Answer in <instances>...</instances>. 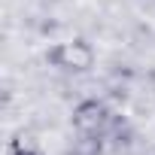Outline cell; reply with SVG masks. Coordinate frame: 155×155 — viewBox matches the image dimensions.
<instances>
[{
	"label": "cell",
	"mask_w": 155,
	"mask_h": 155,
	"mask_svg": "<svg viewBox=\"0 0 155 155\" xmlns=\"http://www.w3.org/2000/svg\"><path fill=\"white\" fill-rule=\"evenodd\" d=\"M46 61L64 73H88L94 67V46L88 40H64L49 46Z\"/></svg>",
	"instance_id": "6da1fadb"
},
{
	"label": "cell",
	"mask_w": 155,
	"mask_h": 155,
	"mask_svg": "<svg viewBox=\"0 0 155 155\" xmlns=\"http://www.w3.org/2000/svg\"><path fill=\"white\" fill-rule=\"evenodd\" d=\"M110 125H113V113L97 97H85L73 107V131L79 137H104Z\"/></svg>",
	"instance_id": "7a4b0ae2"
},
{
	"label": "cell",
	"mask_w": 155,
	"mask_h": 155,
	"mask_svg": "<svg viewBox=\"0 0 155 155\" xmlns=\"http://www.w3.org/2000/svg\"><path fill=\"white\" fill-rule=\"evenodd\" d=\"M9 155H40V152H37L31 143H25L21 137H15V140L9 143Z\"/></svg>",
	"instance_id": "3957f363"
}]
</instances>
